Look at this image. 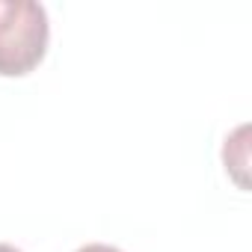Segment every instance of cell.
Instances as JSON below:
<instances>
[{"instance_id":"3","label":"cell","mask_w":252,"mask_h":252,"mask_svg":"<svg viewBox=\"0 0 252 252\" xmlns=\"http://www.w3.org/2000/svg\"><path fill=\"white\" fill-rule=\"evenodd\" d=\"M0 252H21V249H15V246H9V243H0Z\"/></svg>"},{"instance_id":"1","label":"cell","mask_w":252,"mask_h":252,"mask_svg":"<svg viewBox=\"0 0 252 252\" xmlns=\"http://www.w3.org/2000/svg\"><path fill=\"white\" fill-rule=\"evenodd\" d=\"M48 12L33 0H0V77L30 74L48 51Z\"/></svg>"},{"instance_id":"2","label":"cell","mask_w":252,"mask_h":252,"mask_svg":"<svg viewBox=\"0 0 252 252\" xmlns=\"http://www.w3.org/2000/svg\"><path fill=\"white\" fill-rule=\"evenodd\" d=\"M77 252H122V249H116V246H107V243H86V246H80Z\"/></svg>"}]
</instances>
